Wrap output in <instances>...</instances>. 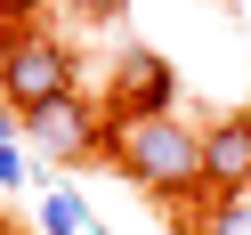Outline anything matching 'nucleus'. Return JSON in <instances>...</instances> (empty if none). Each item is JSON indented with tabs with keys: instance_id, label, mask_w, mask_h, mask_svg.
I'll list each match as a JSON object with an SVG mask.
<instances>
[{
	"instance_id": "1",
	"label": "nucleus",
	"mask_w": 251,
	"mask_h": 235,
	"mask_svg": "<svg viewBox=\"0 0 251 235\" xmlns=\"http://www.w3.org/2000/svg\"><path fill=\"white\" fill-rule=\"evenodd\" d=\"M105 162L154 203H186L202 195V130L178 114H138V122H105Z\"/></svg>"
},
{
	"instance_id": "2",
	"label": "nucleus",
	"mask_w": 251,
	"mask_h": 235,
	"mask_svg": "<svg viewBox=\"0 0 251 235\" xmlns=\"http://www.w3.org/2000/svg\"><path fill=\"white\" fill-rule=\"evenodd\" d=\"M0 98L17 105V114H41V105H57V98H81L73 49L57 33H41V25H17V33L0 41Z\"/></svg>"
},
{
	"instance_id": "3",
	"label": "nucleus",
	"mask_w": 251,
	"mask_h": 235,
	"mask_svg": "<svg viewBox=\"0 0 251 235\" xmlns=\"http://www.w3.org/2000/svg\"><path fill=\"white\" fill-rule=\"evenodd\" d=\"M25 146L41 162H98L105 154V105H81V98L41 105V114H25Z\"/></svg>"
},
{
	"instance_id": "4",
	"label": "nucleus",
	"mask_w": 251,
	"mask_h": 235,
	"mask_svg": "<svg viewBox=\"0 0 251 235\" xmlns=\"http://www.w3.org/2000/svg\"><path fill=\"white\" fill-rule=\"evenodd\" d=\"M178 98V73H170L162 49H122L114 81H105V122H138V114H170Z\"/></svg>"
},
{
	"instance_id": "5",
	"label": "nucleus",
	"mask_w": 251,
	"mask_h": 235,
	"mask_svg": "<svg viewBox=\"0 0 251 235\" xmlns=\"http://www.w3.org/2000/svg\"><path fill=\"white\" fill-rule=\"evenodd\" d=\"M202 195H251V114H219L202 130Z\"/></svg>"
},
{
	"instance_id": "6",
	"label": "nucleus",
	"mask_w": 251,
	"mask_h": 235,
	"mask_svg": "<svg viewBox=\"0 0 251 235\" xmlns=\"http://www.w3.org/2000/svg\"><path fill=\"white\" fill-rule=\"evenodd\" d=\"M41 235H105V227L89 219V203L73 195V186H57V195L41 203Z\"/></svg>"
},
{
	"instance_id": "7",
	"label": "nucleus",
	"mask_w": 251,
	"mask_h": 235,
	"mask_svg": "<svg viewBox=\"0 0 251 235\" xmlns=\"http://www.w3.org/2000/svg\"><path fill=\"white\" fill-rule=\"evenodd\" d=\"M195 235H251V195H219Z\"/></svg>"
},
{
	"instance_id": "8",
	"label": "nucleus",
	"mask_w": 251,
	"mask_h": 235,
	"mask_svg": "<svg viewBox=\"0 0 251 235\" xmlns=\"http://www.w3.org/2000/svg\"><path fill=\"white\" fill-rule=\"evenodd\" d=\"M41 8H49V0H0V41L17 33V25H33V17H41Z\"/></svg>"
},
{
	"instance_id": "9",
	"label": "nucleus",
	"mask_w": 251,
	"mask_h": 235,
	"mask_svg": "<svg viewBox=\"0 0 251 235\" xmlns=\"http://www.w3.org/2000/svg\"><path fill=\"white\" fill-rule=\"evenodd\" d=\"M33 179V162H25V146H0V195H8V186H25Z\"/></svg>"
},
{
	"instance_id": "10",
	"label": "nucleus",
	"mask_w": 251,
	"mask_h": 235,
	"mask_svg": "<svg viewBox=\"0 0 251 235\" xmlns=\"http://www.w3.org/2000/svg\"><path fill=\"white\" fill-rule=\"evenodd\" d=\"M73 8H81L89 25H105V17H122V8H130V0H73Z\"/></svg>"
},
{
	"instance_id": "11",
	"label": "nucleus",
	"mask_w": 251,
	"mask_h": 235,
	"mask_svg": "<svg viewBox=\"0 0 251 235\" xmlns=\"http://www.w3.org/2000/svg\"><path fill=\"white\" fill-rule=\"evenodd\" d=\"M17 130H25V114H17L8 98H0V146H17Z\"/></svg>"
}]
</instances>
